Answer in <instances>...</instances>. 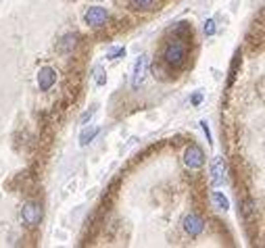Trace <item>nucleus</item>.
Masks as SVG:
<instances>
[{
    "mask_svg": "<svg viewBox=\"0 0 265 248\" xmlns=\"http://www.w3.org/2000/svg\"><path fill=\"white\" fill-rule=\"evenodd\" d=\"M126 57V48H111L109 52H107V59H111V61H117V59H123Z\"/></svg>",
    "mask_w": 265,
    "mask_h": 248,
    "instance_id": "2eb2a0df",
    "label": "nucleus"
},
{
    "mask_svg": "<svg viewBox=\"0 0 265 248\" xmlns=\"http://www.w3.org/2000/svg\"><path fill=\"white\" fill-rule=\"evenodd\" d=\"M75 46H77V35H75V33H65L63 38L57 42V50L63 52V55H69V52H73Z\"/></svg>",
    "mask_w": 265,
    "mask_h": 248,
    "instance_id": "1a4fd4ad",
    "label": "nucleus"
},
{
    "mask_svg": "<svg viewBox=\"0 0 265 248\" xmlns=\"http://www.w3.org/2000/svg\"><path fill=\"white\" fill-rule=\"evenodd\" d=\"M94 82H96V86H104V84H107V71H104L102 65L94 67Z\"/></svg>",
    "mask_w": 265,
    "mask_h": 248,
    "instance_id": "4468645a",
    "label": "nucleus"
},
{
    "mask_svg": "<svg viewBox=\"0 0 265 248\" xmlns=\"http://www.w3.org/2000/svg\"><path fill=\"white\" fill-rule=\"evenodd\" d=\"M148 65H151V57L148 55H140L138 61L134 63V69H132V88L138 90L140 86H142L144 77L148 73Z\"/></svg>",
    "mask_w": 265,
    "mask_h": 248,
    "instance_id": "7ed1b4c3",
    "label": "nucleus"
},
{
    "mask_svg": "<svg viewBox=\"0 0 265 248\" xmlns=\"http://www.w3.org/2000/svg\"><path fill=\"white\" fill-rule=\"evenodd\" d=\"M57 79H59V73L52 67H40L38 71V77H36V82H38V88H40V92H48L52 90V86L57 84Z\"/></svg>",
    "mask_w": 265,
    "mask_h": 248,
    "instance_id": "423d86ee",
    "label": "nucleus"
},
{
    "mask_svg": "<svg viewBox=\"0 0 265 248\" xmlns=\"http://www.w3.org/2000/svg\"><path fill=\"white\" fill-rule=\"evenodd\" d=\"M171 33H173V38H178V40H188L192 35V28H190V23L180 21L171 28Z\"/></svg>",
    "mask_w": 265,
    "mask_h": 248,
    "instance_id": "9d476101",
    "label": "nucleus"
},
{
    "mask_svg": "<svg viewBox=\"0 0 265 248\" xmlns=\"http://www.w3.org/2000/svg\"><path fill=\"white\" fill-rule=\"evenodd\" d=\"M42 217H44V209H42L40 202L30 200V202H25V205L21 207V221L28 227H36L42 221Z\"/></svg>",
    "mask_w": 265,
    "mask_h": 248,
    "instance_id": "f03ea898",
    "label": "nucleus"
},
{
    "mask_svg": "<svg viewBox=\"0 0 265 248\" xmlns=\"http://www.w3.org/2000/svg\"><path fill=\"white\" fill-rule=\"evenodd\" d=\"M182 227L190 238H197V236L202 234V229H205V221H202V217L197 215V213H190V215L184 217Z\"/></svg>",
    "mask_w": 265,
    "mask_h": 248,
    "instance_id": "0eeeda50",
    "label": "nucleus"
},
{
    "mask_svg": "<svg viewBox=\"0 0 265 248\" xmlns=\"http://www.w3.org/2000/svg\"><path fill=\"white\" fill-rule=\"evenodd\" d=\"M186 57H188V48L184 44V40L175 38L171 42H167V46L163 48V61L167 67H173V69L182 67L186 63Z\"/></svg>",
    "mask_w": 265,
    "mask_h": 248,
    "instance_id": "f257e3e1",
    "label": "nucleus"
},
{
    "mask_svg": "<svg viewBox=\"0 0 265 248\" xmlns=\"http://www.w3.org/2000/svg\"><path fill=\"white\" fill-rule=\"evenodd\" d=\"M228 180V165L222 156H215L213 163H211V184L215 186H224Z\"/></svg>",
    "mask_w": 265,
    "mask_h": 248,
    "instance_id": "6e6552de",
    "label": "nucleus"
},
{
    "mask_svg": "<svg viewBox=\"0 0 265 248\" xmlns=\"http://www.w3.org/2000/svg\"><path fill=\"white\" fill-rule=\"evenodd\" d=\"M202 31H205V35H215V31H217V25H215V19H207L205 21V28H202Z\"/></svg>",
    "mask_w": 265,
    "mask_h": 248,
    "instance_id": "dca6fc26",
    "label": "nucleus"
},
{
    "mask_svg": "<svg viewBox=\"0 0 265 248\" xmlns=\"http://www.w3.org/2000/svg\"><path fill=\"white\" fill-rule=\"evenodd\" d=\"M211 202H213V207L217 209V211H228L230 209V200H228V196L224 192H213L211 194Z\"/></svg>",
    "mask_w": 265,
    "mask_h": 248,
    "instance_id": "9b49d317",
    "label": "nucleus"
},
{
    "mask_svg": "<svg viewBox=\"0 0 265 248\" xmlns=\"http://www.w3.org/2000/svg\"><path fill=\"white\" fill-rule=\"evenodd\" d=\"M184 165L192 171L200 169V167L205 165V153H202V148L197 146V144H190L186 148V153H184Z\"/></svg>",
    "mask_w": 265,
    "mask_h": 248,
    "instance_id": "39448f33",
    "label": "nucleus"
},
{
    "mask_svg": "<svg viewBox=\"0 0 265 248\" xmlns=\"http://www.w3.org/2000/svg\"><path fill=\"white\" fill-rule=\"evenodd\" d=\"M200 127H202V131H205V136H207V142L211 144V142H213V138H211V129H209V123H207V121H200Z\"/></svg>",
    "mask_w": 265,
    "mask_h": 248,
    "instance_id": "6ab92c4d",
    "label": "nucleus"
},
{
    "mask_svg": "<svg viewBox=\"0 0 265 248\" xmlns=\"http://www.w3.org/2000/svg\"><path fill=\"white\" fill-rule=\"evenodd\" d=\"M128 2L134 11H153L159 4V0H128Z\"/></svg>",
    "mask_w": 265,
    "mask_h": 248,
    "instance_id": "ddd939ff",
    "label": "nucleus"
},
{
    "mask_svg": "<svg viewBox=\"0 0 265 248\" xmlns=\"http://www.w3.org/2000/svg\"><path fill=\"white\" fill-rule=\"evenodd\" d=\"M94 115H96V104H94V106H90V109H88V111L82 115V117H79V123H82V125H86V123L90 121V119L94 117Z\"/></svg>",
    "mask_w": 265,
    "mask_h": 248,
    "instance_id": "f3484780",
    "label": "nucleus"
},
{
    "mask_svg": "<svg viewBox=\"0 0 265 248\" xmlns=\"http://www.w3.org/2000/svg\"><path fill=\"white\" fill-rule=\"evenodd\" d=\"M109 21V11L104 6H90L84 13V23L88 28H102Z\"/></svg>",
    "mask_w": 265,
    "mask_h": 248,
    "instance_id": "20e7f679",
    "label": "nucleus"
},
{
    "mask_svg": "<svg viewBox=\"0 0 265 248\" xmlns=\"http://www.w3.org/2000/svg\"><path fill=\"white\" fill-rule=\"evenodd\" d=\"M200 102H202V94H194V96H192V104L199 106Z\"/></svg>",
    "mask_w": 265,
    "mask_h": 248,
    "instance_id": "aec40b11",
    "label": "nucleus"
},
{
    "mask_svg": "<svg viewBox=\"0 0 265 248\" xmlns=\"http://www.w3.org/2000/svg\"><path fill=\"white\" fill-rule=\"evenodd\" d=\"M99 131H100V127H99V125L86 127V129L82 131V134H79V144H82V146H88V144H90V142H92L96 136H99Z\"/></svg>",
    "mask_w": 265,
    "mask_h": 248,
    "instance_id": "f8f14e48",
    "label": "nucleus"
},
{
    "mask_svg": "<svg viewBox=\"0 0 265 248\" xmlns=\"http://www.w3.org/2000/svg\"><path fill=\"white\" fill-rule=\"evenodd\" d=\"M253 209H255V202H253V200H246V202H244V209H242V213H244L246 219L253 217Z\"/></svg>",
    "mask_w": 265,
    "mask_h": 248,
    "instance_id": "a211bd4d",
    "label": "nucleus"
}]
</instances>
